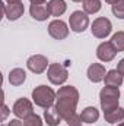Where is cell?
Returning <instances> with one entry per match:
<instances>
[{
    "instance_id": "obj_3",
    "label": "cell",
    "mask_w": 124,
    "mask_h": 126,
    "mask_svg": "<svg viewBox=\"0 0 124 126\" xmlns=\"http://www.w3.org/2000/svg\"><path fill=\"white\" fill-rule=\"evenodd\" d=\"M77 100L67 98V97H57L56 100V109L63 117V120H69L73 114H76V107H77Z\"/></svg>"
},
{
    "instance_id": "obj_9",
    "label": "cell",
    "mask_w": 124,
    "mask_h": 126,
    "mask_svg": "<svg viewBox=\"0 0 124 126\" xmlns=\"http://www.w3.org/2000/svg\"><path fill=\"white\" fill-rule=\"evenodd\" d=\"M48 66H50L48 64V59L45 56H42V54H34L26 60V67L31 70L32 73H37V75L45 72Z\"/></svg>"
},
{
    "instance_id": "obj_1",
    "label": "cell",
    "mask_w": 124,
    "mask_h": 126,
    "mask_svg": "<svg viewBox=\"0 0 124 126\" xmlns=\"http://www.w3.org/2000/svg\"><path fill=\"white\" fill-rule=\"evenodd\" d=\"M56 100H57V93H54L53 88L47 85H38L32 90V101L38 107L42 109L53 107L56 104Z\"/></svg>"
},
{
    "instance_id": "obj_11",
    "label": "cell",
    "mask_w": 124,
    "mask_h": 126,
    "mask_svg": "<svg viewBox=\"0 0 124 126\" xmlns=\"http://www.w3.org/2000/svg\"><path fill=\"white\" fill-rule=\"evenodd\" d=\"M3 10H4V16L12 22V21H18L21 16H24V12H25V6L24 3H0Z\"/></svg>"
},
{
    "instance_id": "obj_2",
    "label": "cell",
    "mask_w": 124,
    "mask_h": 126,
    "mask_svg": "<svg viewBox=\"0 0 124 126\" xmlns=\"http://www.w3.org/2000/svg\"><path fill=\"white\" fill-rule=\"evenodd\" d=\"M118 101H120V90L118 88L104 87L99 91V103H101V109L104 111L118 107Z\"/></svg>"
},
{
    "instance_id": "obj_6",
    "label": "cell",
    "mask_w": 124,
    "mask_h": 126,
    "mask_svg": "<svg viewBox=\"0 0 124 126\" xmlns=\"http://www.w3.org/2000/svg\"><path fill=\"white\" fill-rule=\"evenodd\" d=\"M69 27L76 34L83 32L89 27V16H88V13H85L82 10H74L69 16Z\"/></svg>"
},
{
    "instance_id": "obj_27",
    "label": "cell",
    "mask_w": 124,
    "mask_h": 126,
    "mask_svg": "<svg viewBox=\"0 0 124 126\" xmlns=\"http://www.w3.org/2000/svg\"><path fill=\"white\" fill-rule=\"evenodd\" d=\"M7 126H25V122L22 119H12Z\"/></svg>"
},
{
    "instance_id": "obj_10",
    "label": "cell",
    "mask_w": 124,
    "mask_h": 126,
    "mask_svg": "<svg viewBox=\"0 0 124 126\" xmlns=\"http://www.w3.org/2000/svg\"><path fill=\"white\" fill-rule=\"evenodd\" d=\"M117 50L114 48V46L111 44V41H104L98 46L96 48V57L101 60V62H111L114 60V57L117 56Z\"/></svg>"
},
{
    "instance_id": "obj_20",
    "label": "cell",
    "mask_w": 124,
    "mask_h": 126,
    "mask_svg": "<svg viewBox=\"0 0 124 126\" xmlns=\"http://www.w3.org/2000/svg\"><path fill=\"white\" fill-rule=\"evenodd\" d=\"M82 4H83V12L88 13V15L98 13L101 10V7H102L101 0H83Z\"/></svg>"
},
{
    "instance_id": "obj_25",
    "label": "cell",
    "mask_w": 124,
    "mask_h": 126,
    "mask_svg": "<svg viewBox=\"0 0 124 126\" xmlns=\"http://www.w3.org/2000/svg\"><path fill=\"white\" fill-rule=\"evenodd\" d=\"M67 125L69 126H82V117H80V114H73L69 120H67Z\"/></svg>"
},
{
    "instance_id": "obj_13",
    "label": "cell",
    "mask_w": 124,
    "mask_h": 126,
    "mask_svg": "<svg viewBox=\"0 0 124 126\" xmlns=\"http://www.w3.org/2000/svg\"><path fill=\"white\" fill-rule=\"evenodd\" d=\"M86 75H88V79L93 82V84H98V82H102L107 72H105V67L101 64V63H92L88 70H86Z\"/></svg>"
},
{
    "instance_id": "obj_21",
    "label": "cell",
    "mask_w": 124,
    "mask_h": 126,
    "mask_svg": "<svg viewBox=\"0 0 124 126\" xmlns=\"http://www.w3.org/2000/svg\"><path fill=\"white\" fill-rule=\"evenodd\" d=\"M57 97H67V98H73L79 101V91L73 85H64L57 91Z\"/></svg>"
},
{
    "instance_id": "obj_16",
    "label": "cell",
    "mask_w": 124,
    "mask_h": 126,
    "mask_svg": "<svg viewBox=\"0 0 124 126\" xmlns=\"http://www.w3.org/2000/svg\"><path fill=\"white\" fill-rule=\"evenodd\" d=\"M104 119H105V122H108L111 125H115L117 122H123L124 120V109L118 106L115 109L104 111Z\"/></svg>"
},
{
    "instance_id": "obj_28",
    "label": "cell",
    "mask_w": 124,
    "mask_h": 126,
    "mask_svg": "<svg viewBox=\"0 0 124 126\" xmlns=\"http://www.w3.org/2000/svg\"><path fill=\"white\" fill-rule=\"evenodd\" d=\"M117 70H118V72H120V73L124 76V57L120 60V62H118V64H117Z\"/></svg>"
},
{
    "instance_id": "obj_5",
    "label": "cell",
    "mask_w": 124,
    "mask_h": 126,
    "mask_svg": "<svg viewBox=\"0 0 124 126\" xmlns=\"http://www.w3.org/2000/svg\"><path fill=\"white\" fill-rule=\"evenodd\" d=\"M47 76L53 85H63L69 78V72H67L66 66H63L60 63H51L48 66Z\"/></svg>"
},
{
    "instance_id": "obj_17",
    "label": "cell",
    "mask_w": 124,
    "mask_h": 126,
    "mask_svg": "<svg viewBox=\"0 0 124 126\" xmlns=\"http://www.w3.org/2000/svg\"><path fill=\"white\" fill-rule=\"evenodd\" d=\"M44 120L48 126H59L62 123L63 117L60 116L56 107H48L44 110Z\"/></svg>"
},
{
    "instance_id": "obj_26",
    "label": "cell",
    "mask_w": 124,
    "mask_h": 126,
    "mask_svg": "<svg viewBox=\"0 0 124 126\" xmlns=\"http://www.w3.org/2000/svg\"><path fill=\"white\" fill-rule=\"evenodd\" d=\"M9 113H10L9 107H7L6 104H3V106H1V117H0V120H6L7 116H9Z\"/></svg>"
},
{
    "instance_id": "obj_19",
    "label": "cell",
    "mask_w": 124,
    "mask_h": 126,
    "mask_svg": "<svg viewBox=\"0 0 124 126\" xmlns=\"http://www.w3.org/2000/svg\"><path fill=\"white\" fill-rule=\"evenodd\" d=\"M48 7H50L51 16H62L67 9V4H66L64 0H50Z\"/></svg>"
},
{
    "instance_id": "obj_30",
    "label": "cell",
    "mask_w": 124,
    "mask_h": 126,
    "mask_svg": "<svg viewBox=\"0 0 124 126\" xmlns=\"http://www.w3.org/2000/svg\"><path fill=\"white\" fill-rule=\"evenodd\" d=\"M117 1H118V0H105V3H108V4H111V6H112V4H115Z\"/></svg>"
},
{
    "instance_id": "obj_8",
    "label": "cell",
    "mask_w": 124,
    "mask_h": 126,
    "mask_svg": "<svg viewBox=\"0 0 124 126\" xmlns=\"http://www.w3.org/2000/svg\"><path fill=\"white\" fill-rule=\"evenodd\" d=\"M69 28L70 27H67V24L62 21V19H54V21H51L50 24H48V34H50V37L51 38H54V40H64V38H67V35H69Z\"/></svg>"
},
{
    "instance_id": "obj_32",
    "label": "cell",
    "mask_w": 124,
    "mask_h": 126,
    "mask_svg": "<svg viewBox=\"0 0 124 126\" xmlns=\"http://www.w3.org/2000/svg\"><path fill=\"white\" fill-rule=\"evenodd\" d=\"M117 126H124V120H123V122H120V123H118Z\"/></svg>"
},
{
    "instance_id": "obj_12",
    "label": "cell",
    "mask_w": 124,
    "mask_h": 126,
    "mask_svg": "<svg viewBox=\"0 0 124 126\" xmlns=\"http://www.w3.org/2000/svg\"><path fill=\"white\" fill-rule=\"evenodd\" d=\"M29 13L31 16L38 21V22H44L47 21L50 16H51V12H50V7H48V3H41V4H31L29 7Z\"/></svg>"
},
{
    "instance_id": "obj_15",
    "label": "cell",
    "mask_w": 124,
    "mask_h": 126,
    "mask_svg": "<svg viewBox=\"0 0 124 126\" xmlns=\"http://www.w3.org/2000/svg\"><path fill=\"white\" fill-rule=\"evenodd\" d=\"M26 81V72L22 67H15L9 72V82L12 87H21Z\"/></svg>"
},
{
    "instance_id": "obj_29",
    "label": "cell",
    "mask_w": 124,
    "mask_h": 126,
    "mask_svg": "<svg viewBox=\"0 0 124 126\" xmlns=\"http://www.w3.org/2000/svg\"><path fill=\"white\" fill-rule=\"evenodd\" d=\"M31 4H41V3H45V0H29Z\"/></svg>"
},
{
    "instance_id": "obj_4",
    "label": "cell",
    "mask_w": 124,
    "mask_h": 126,
    "mask_svg": "<svg viewBox=\"0 0 124 126\" xmlns=\"http://www.w3.org/2000/svg\"><path fill=\"white\" fill-rule=\"evenodd\" d=\"M111 31H112V24H111V21H110L108 18H105V16L96 18L92 22V25H91V32H92V35L96 37V38H99V40L107 38V37L111 34Z\"/></svg>"
},
{
    "instance_id": "obj_18",
    "label": "cell",
    "mask_w": 124,
    "mask_h": 126,
    "mask_svg": "<svg viewBox=\"0 0 124 126\" xmlns=\"http://www.w3.org/2000/svg\"><path fill=\"white\" fill-rule=\"evenodd\" d=\"M80 117H82V122L83 123H93L99 119V110L93 106H89L86 109H83V111L80 113Z\"/></svg>"
},
{
    "instance_id": "obj_33",
    "label": "cell",
    "mask_w": 124,
    "mask_h": 126,
    "mask_svg": "<svg viewBox=\"0 0 124 126\" xmlns=\"http://www.w3.org/2000/svg\"><path fill=\"white\" fill-rule=\"evenodd\" d=\"M1 126H6V125H1Z\"/></svg>"
},
{
    "instance_id": "obj_7",
    "label": "cell",
    "mask_w": 124,
    "mask_h": 126,
    "mask_svg": "<svg viewBox=\"0 0 124 126\" xmlns=\"http://www.w3.org/2000/svg\"><path fill=\"white\" fill-rule=\"evenodd\" d=\"M12 111L18 119L25 120V119H28L29 116L34 114V106L28 98H18L15 101L13 107H12Z\"/></svg>"
},
{
    "instance_id": "obj_24",
    "label": "cell",
    "mask_w": 124,
    "mask_h": 126,
    "mask_svg": "<svg viewBox=\"0 0 124 126\" xmlns=\"http://www.w3.org/2000/svg\"><path fill=\"white\" fill-rule=\"evenodd\" d=\"M25 122V126H42L44 125V122H42V119L38 116V114H32V116H29L28 119H25L24 120Z\"/></svg>"
},
{
    "instance_id": "obj_22",
    "label": "cell",
    "mask_w": 124,
    "mask_h": 126,
    "mask_svg": "<svg viewBox=\"0 0 124 126\" xmlns=\"http://www.w3.org/2000/svg\"><path fill=\"white\" fill-rule=\"evenodd\" d=\"M111 44L114 46V48L120 53L124 51V31H117L112 37H111Z\"/></svg>"
},
{
    "instance_id": "obj_14",
    "label": "cell",
    "mask_w": 124,
    "mask_h": 126,
    "mask_svg": "<svg viewBox=\"0 0 124 126\" xmlns=\"http://www.w3.org/2000/svg\"><path fill=\"white\" fill-rule=\"evenodd\" d=\"M123 75L117 70V69H111L107 72L105 78H104V82H105V87H114V88H118L123 85Z\"/></svg>"
},
{
    "instance_id": "obj_23",
    "label": "cell",
    "mask_w": 124,
    "mask_h": 126,
    "mask_svg": "<svg viewBox=\"0 0 124 126\" xmlns=\"http://www.w3.org/2000/svg\"><path fill=\"white\" fill-rule=\"evenodd\" d=\"M112 13L115 18L124 19V0H118L115 4H112Z\"/></svg>"
},
{
    "instance_id": "obj_31",
    "label": "cell",
    "mask_w": 124,
    "mask_h": 126,
    "mask_svg": "<svg viewBox=\"0 0 124 126\" xmlns=\"http://www.w3.org/2000/svg\"><path fill=\"white\" fill-rule=\"evenodd\" d=\"M7 3H21L22 0H6Z\"/></svg>"
}]
</instances>
